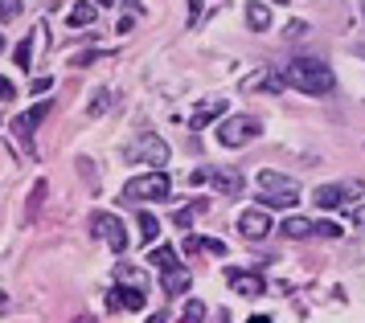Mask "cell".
Masks as SVG:
<instances>
[{"label": "cell", "instance_id": "24", "mask_svg": "<svg viewBox=\"0 0 365 323\" xmlns=\"http://www.w3.org/2000/svg\"><path fill=\"white\" fill-rule=\"evenodd\" d=\"M148 262L160 266V270H168V266H177V250H173V245H156V250L148 254Z\"/></svg>", "mask_w": 365, "mask_h": 323}, {"label": "cell", "instance_id": "26", "mask_svg": "<svg viewBox=\"0 0 365 323\" xmlns=\"http://www.w3.org/2000/svg\"><path fill=\"white\" fill-rule=\"evenodd\" d=\"M205 319V303L201 299H189V307H185V319L181 323H201Z\"/></svg>", "mask_w": 365, "mask_h": 323}, {"label": "cell", "instance_id": "13", "mask_svg": "<svg viewBox=\"0 0 365 323\" xmlns=\"http://www.w3.org/2000/svg\"><path fill=\"white\" fill-rule=\"evenodd\" d=\"M189 282H193V278H189V270H185V266H168V270H165V278H160V287H165V295H168V299H177V295H185V291H189Z\"/></svg>", "mask_w": 365, "mask_h": 323}, {"label": "cell", "instance_id": "12", "mask_svg": "<svg viewBox=\"0 0 365 323\" xmlns=\"http://www.w3.org/2000/svg\"><path fill=\"white\" fill-rule=\"evenodd\" d=\"M283 86H287V78L275 74V70H259V74H250V78L242 82V90H271V95H279Z\"/></svg>", "mask_w": 365, "mask_h": 323}, {"label": "cell", "instance_id": "40", "mask_svg": "<svg viewBox=\"0 0 365 323\" xmlns=\"http://www.w3.org/2000/svg\"><path fill=\"white\" fill-rule=\"evenodd\" d=\"M103 4H115V0H103Z\"/></svg>", "mask_w": 365, "mask_h": 323}, {"label": "cell", "instance_id": "31", "mask_svg": "<svg viewBox=\"0 0 365 323\" xmlns=\"http://www.w3.org/2000/svg\"><path fill=\"white\" fill-rule=\"evenodd\" d=\"M53 90V78L46 74V78H34V95H50Z\"/></svg>", "mask_w": 365, "mask_h": 323}, {"label": "cell", "instance_id": "3", "mask_svg": "<svg viewBox=\"0 0 365 323\" xmlns=\"http://www.w3.org/2000/svg\"><path fill=\"white\" fill-rule=\"evenodd\" d=\"M123 156H128L132 164H148V168H165L173 152H168V144L160 139V135H140L135 144H128V152H123Z\"/></svg>", "mask_w": 365, "mask_h": 323}, {"label": "cell", "instance_id": "37", "mask_svg": "<svg viewBox=\"0 0 365 323\" xmlns=\"http://www.w3.org/2000/svg\"><path fill=\"white\" fill-rule=\"evenodd\" d=\"M247 323H271V319H267V315H250Z\"/></svg>", "mask_w": 365, "mask_h": 323}, {"label": "cell", "instance_id": "23", "mask_svg": "<svg viewBox=\"0 0 365 323\" xmlns=\"http://www.w3.org/2000/svg\"><path fill=\"white\" fill-rule=\"evenodd\" d=\"M135 226H140V238H144V242H156V238H160V221H156V213L140 209V221H135Z\"/></svg>", "mask_w": 365, "mask_h": 323}, {"label": "cell", "instance_id": "32", "mask_svg": "<svg viewBox=\"0 0 365 323\" xmlns=\"http://www.w3.org/2000/svg\"><path fill=\"white\" fill-rule=\"evenodd\" d=\"M13 95H17V90H13V82L0 78V102H13Z\"/></svg>", "mask_w": 365, "mask_h": 323}, {"label": "cell", "instance_id": "29", "mask_svg": "<svg viewBox=\"0 0 365 323\" xmlns=\"http://www.w3.org/2000/svg\"><path fill=\"white\" fill-rule=\"evenodd\" d=\"M21 16V0H0V21H13Z\"/></svg>", "mask_w": 365, "mask_h": 323}, {"label": "cell", "instance_id": "34", "mask_svg": "<svg viewBox=\"0 0 365 323\" xmlns=\"http://www.w3.org/2000/svg\"><path fill=\"white\" fill-rule=\"evenodd\" d=\"M353 226L365 229V205H357V209H353Z\"/></svg>", "mask_w": 365, "mask_h": 323}, {"label": "cell", "instance_id": "21", "mask_svg": "<svg viewBox=\"0 0 365 323\" xmlns=\"http://www.w3.org/2000/svg\"><path fill=\"white\" fill-rule=\"evenodd\" d=\"M259 184H263L267 193H287V189H299L296 180L279 176V172H271V168H263V172H259Z\"/></svg>", "mask_w": 365, "mask_h": 323}, {"label": "cell", "instance_id": "17", "mask_svg": "<svg viewBox=\"0 0 365 323\" xmlns=\"http://www.w3.org/2000/svg\"><path fill=\"white\" fill-rule=\"evenodd\" d=\"M111 107H115V90H107V86H99V90L91 95V107H86V115H91V119H99V115H107Z\"/></svg>", "mask_w": 365, "mask_h": 323}, {"label": "cell", "instance_id": "10", "mask_svg": "<svg viewBox=\"0 0 365 323\" xmlns=\"http://www.w3.org/2000/svg\"><path fill=\"white\" fill-rule=\"evenodd\" d=\"M238 233L247 238V242H263L267 233H271V209H242L238 213Z\"/></svg>", "mask_w": 365, "mask_h": 323}, {"label": "cell", "instance_id": "2", "mask_svg": "<svg viewBox=\"0 0 365 323\" xmlns=\"http://www.w3.org/2000/svg\"><path fill=\"white\" fill-rule=\"evenodd\" d=\"M168 189H173V180H168L165 168H148L144 176H132L123 184V201L128 205H144V201H165Z\"/></svg>", "mask_w": 365, "mask_h": 323}, {"label": "cell", "instance_id": "11", "mask_svg": "<svg viewBox=\"0 0 365 323\" xmlns=\"http://www.w3.org/2000/svg\"><path fill=\"white\" fill-rule=\"evenodd\" d=\"M226 282H230V291H238V295H247V299H259V295L267 291V282L259 275H250V270H226Z\"/></svg>", "mask_w": 365, "mask_h": 323}, {"label": "cell", "instance_id": "19", "mask_svg": "<svg viewBox=\"0 0 365 323\" xmlns=\"http://www.w3.org/2000/svg\"><path fill=\"white\" fill-rule=\"evenodd\" d=\"M279 233H283V238H312L316 221H308V217H287V221L279 226Z\"/></svg>", "mask_w": 365, "mask_h": 323}, {"label": "cell", "instance_id": "1", "mask_svg": "<svg viewBox=\"0 0 365 323\" xmlns=\"http://www.w3.org/2000/svg\"><path fill=\"white\" fill-rule=\"evenodd\" d=\"M283 78H287V86H296L299 95H329L336 86V74L324 62H316V58H292Z\"/></svg>", "mask_w": 365, "mask_h": 323}, {"label": "cell", "instance_id": "38", "mask_svg": "<svg viewBox=\"0 0 365 323\" xmlns=\"http://www.w3.org/2000/svg\"><path fill=\"white\" fill-rule=\"evenodd\" d=\"M78 323H95V319H91V315H83V319H78Z\"/></svg>", "mask_w": 365, "mask_h": 323}, {"label": "cell", "instance_id": "4", "mask_svg": "<svg viewBox=\"0 0 365 323\" xmlns=\"http://www.w3.org/2000/svg\"><path fill=\"white\" fill-rule=\"evenodd\" d=\"M193 184H214L222 196H242V189H247V180H242L238 168H197Z\"/></svg>", "mask_w": 365, "mask_h": 323}, {"label": "cell", "instance_id": "36", "mask_svg": "<svg viewBox=\"0 0 365 323\" xmlns=\"http://www.w3.org/2000/svg\"><path fill=\"white\" fill-rule=\"evenodd\" d=\"M128 9H132V13H144V4H140V0H128Z\"/></svg>", "mask_w": 365, "mask_h": 323}, {"label": "cell", "instance_id": "8", "mask_svg": "<svg viewBox=\"0 0 365 323\" xmlns=\"http://www.w3.org/2000/svg\"><path fill=\"white\" fill-rule=\"evenodd\" d=\"M144 303H148V287H132V282H115L107 295L111 311H144Z\"/></svg>", "mask_w": 365, "mask_h": 323}, {"label": "cell", "instance_id": "16", "mask_svg": "<svg viewBox=\"0 0 365 323\" xmlns=\"http://www.w3.org/2000/svg\"><path fill=\"white\" fill-rule=\"evenodd\" d=\"M226 115V102H205V107H197L193 111V119H189V127L193 131H201V127H210L214 119H222Z\"/></svg>", "mask_w": 365, "mask_h": 323}, {"label": "cell", "instance_id": "33", "mask_svg": "<svg viewBox=\"0 0 365 323\" xmlns=\"http://www.w3.org/2000/svg\"><path fill=\"white\" fill-rule=\"evenodd\" d=\"M189 4V25H197V16H201V0H185Z\"/></svg>", "mask_w": 365, "mask_h": 323}, {"label": "cell", "instance_id": "28", "mask_svg": "<svg viewBox=\"0 0 365 323\" xmlns=\"http://www.w3.org/2000/svg\"><path fill=\"white\" fill-rule=\"evenodd\" d=\"M197 250H205V254H217V258L226 254V245L217 242V238H197Z\"/></svg>", "mask_w": 365, "mask_h": 323}, {"label": "cell", "instance_id": "22", "mask_svg": "<svg viewBox=\"0 0 365 323\" xmlns=\"http://www.w3.org/2000/svg\"><path fill=\"white\" fill-rule=\"evenodd\" d=\"M70 29H86V25H95V4H74L66 13Z\"/></svg>", "mask_w": 365, "mask_h": 323}, {"label": "cell", "instance_id": "30", "mask_svg": "<svg viewBox=\"0 0 365 323\" xmlns=\"http://www.w3.org/2000/svg\"><path fill=\"white\" fill-rule=\"evenodd\" d=\"M316 238H341V226H332V221H316Z\"/></svg>", "mask_w": 365, "mask_h": 323}, {"label": "cell", "instance_id": "7", "mask_svg": "<svg viewBox=\"0 0 365 323\" xmlns=\"http://www.w3.org/2000/svg\"><path fill=\"white\" fill-rule=\"evenodd\" d=\"M50 115V102H37L34 111H25V115H17L13 119V135H17V144L25 147V156H37V144H34V131H37V123Z\"/></svg>", "mask_w": 365, "mask_h": 323}, {"label": "cell", "instance_id": "39", "mask_svg": "<svg viewBox=\"0 0 365 323\" xmlns=\"http://www.w3.org/2000/svg\"><path fill=\"white\" fill-rule=\"evenodd\" d=\"M0 53H4V37H0Z\"/></svg>", "mask_w": 365, "mask_h": 323}, {"label": "cell", "instance_id": "27", "mask_svg": "<svg viewBox=\"0 0 365 323\" xmlns=\"http://www.w3.org/2000/svg\"><path fill=\"white\" fill-rule=\"evenodd\" d=\"M41 196H46V180H37L34 193H29V221L37 217V205H41Z\"/></svg>", "mask_w": 365, "mask_h": 323}, {"label": "cell", "instance_id": "35", "mask_svg": "<svg viewBox=\"0 0 365 323\" xmlns=\"http://www.w3.org/2000/svg\"><path fill=\"white\" fill-rule=\"evenodd\" d=\"M165 319H168L165 311H156V315H148V319H144V323H165Z\"/></svg>", "mask_w": 365, "mask_h": 323}, {"label": "cell", "instance_id": "14", "mask_svg": "<svg viewBox=\"0 0 365 323\" xmlns=\"http://www.w3.org/2000/svg\"><path fill=\"white\" fill-rule=\"evenodd\" d=\"M205 209H210V201H189V205H181V209H177L173 226L181 229V233H189V226H193V221H197V217H201Z\"/></svg>", "mask_w": 365, "mask_h": 323}, {"label": "cell", "instance_id": "5", "mask_svg": "<svg viewBox=\"0 0 365 323\" xmlns=\"http://www.w3.org/2000/svg\"><path fill=\"white\" fill-rule=\"evenodd\" d=\"M91 229H95V238H103L115 254H123V250L132 245V238H128V229H123V221H119L115 213H95V217H91Z\"/></svg>", "mask_w": 365, "mask_h": 323}, {"label": "cell", "instance_id": "25", "mask_svg": "<svg viewBox=\"0 0 365 323\" xmlns=\"http://www.w3.org/2000/svg\"><path fill=\"white\" fill-rule=\"evenodd\" d=\"M115 282H132V287H148V275H140L135 266H128V262H123V266H115Z\"/></svg>", "mask_w": 365, "mask_h": 323}, {"label": "cell", "instance_id": "6", "mask_svg": "<svg viewBox=\"0 0 365 323\" xmlns=\"http://www.w3.org/2000/svg\"><path fill=\"white\" fill-rule=\"evenodd\" d=\"M255 135H259V119L238 115V119H226V123L217 127V144L222 147H242V144H250Z\"/></svg>", "mask_w": 365, "mask_h": 323}, {"label": "cell", "instance_id": "20", "mask_svg": "<svg viewBox=\"0 0 365 323\" xmlns=\"http://www.w3.org/2000/svg\"><path fill=\"white\" fill-rule=\"evenodd\" d=\"M247 25L255 33H263L267 25H271V9H267L263 0H250V4H247Z\"/></svg>", "mask_w": 365, "mask_h": 323}, {"label": "cell", "instance_id": "9", "mask_svg": "<svg viewBox=\"0 0 365 323\" xmlns=\"http://www.w3.org/2000/svg\"><path fill=\"white\" fill-rule=\"evenodd\" d=\"M357 193H361L357 180H345V184H320V189L312 193V201L320 205V209H341V205H349Z\"/></svg>", "mask_w": 365, "mask_h": 323}, {"label": "cell", "instance_id": "18", "mask_svg": "<svg viewBox=\"0 0 365 323\" xmlns=\"http://www.w3.org/2000/svg\"><path fill=\"white\" fill-rule=\"evenodd\" d=\"M37 37H41V25H37V29L29 33V37H21L17 49H13V58H17L21 70H29V65H34V41H37Z\"/></svg>", "mask_w": 365, "mask_h": 323}, {"label": "cell", "instance_id": "15", "mask_svg": "<svg viewBox=\"0 0 365 323\" xmlns=\"http://www.w3.org/2000/svg\"><path fill=\"white\" fill-rule=\"evenodd\" d=\"M296 201H299V189H287V193H259V205L263 209H296Z\"/></svg>", "mask_w": 365, "mask_h": 323}]
</instances>
